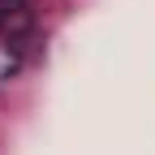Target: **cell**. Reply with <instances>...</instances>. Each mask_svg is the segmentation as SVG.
I'll return each instance as SVG.
<instances>
[{
    "instance_id": "obj_1",
    "label": "cell",
    "mask_w": 155,
    "mask_h": 155,
    "mask_svg": "<svg viewBox=\"0 0 155 155\" xmlns=\"http://www.w3.org/2000/svg\"><path fill=\"white\" fill-rule=\"evenodd\" d=\"M22 5H30V0H0V17H5L9 9H22Z\"/></svg>"
}]
</instances>
